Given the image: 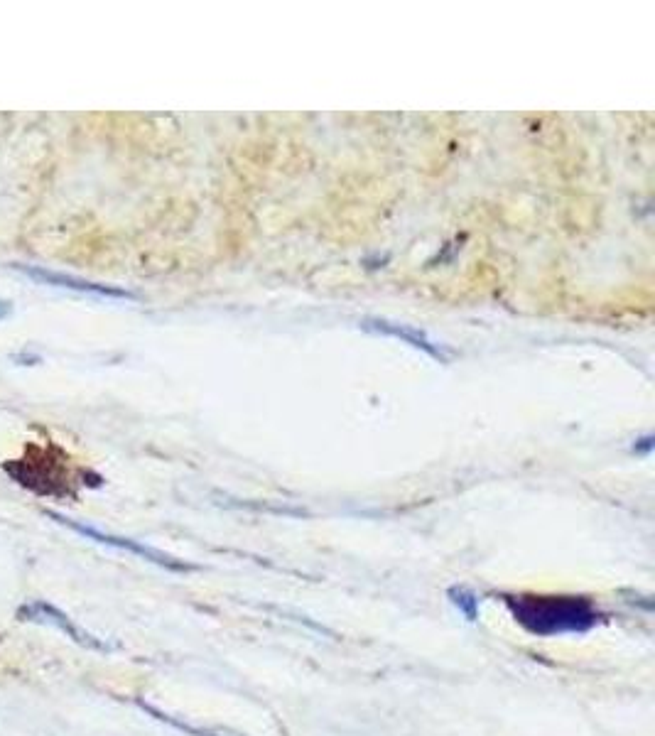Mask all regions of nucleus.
I'll list each match as a JSON object with an SVG mask.
<instances>
[{
	"label": "nucleus",
	"instance_id": "nucleus-5",
	"mask_svg": "<svg viewBox=\"0 0 655 736\" xmlns=\"http://www.w3.org/2000/svg\"><path fill=\"white\" fill-rule=\"evenodd\" d=\"M364 327L366 329H376V332H383V334H393V337L405 339V342H408V344H413V346H418V349L427 351V354H432V356H435V359L447 361V356L442 354L440 349H435V346H432V342L425 337V334L415 332V329L398 327V324H388V322H371V319H368Z\"/></svg>",
	"mask_w": 655,
	"mask_h": 736
},
{
	"label": "nucleus",
	"instance_id": "nucleus-3",
	"mask_svg": "<svg viewBox=\"0 0 655 736\" xmlns=\"http://www.w3.org/2000/svg\"><path fill=\"white\" fill-rule=\"evenodd\" d=\"M47 516H50V518H54V521H57V523H62V526L72 528V530H74V533H81V535H86V538L96 540V543H104V545H111V548H121V550H128V552H133V555H140V557H145V560H150V562H158V565H162V567H170V570H192V567H189V565H184V562H177V560H172V557L162 555V552H158V550H153V548H148V545L133 543V540H128V538H116V535H106V533H101V530H96V528L81 526V523H74V521H69V518H64V516H57V513H47Z\"/></svg>",
	"mask_w": 655,
	"mask_h": 736
},
{
	"label": "nucleus",
	"instance_id": "nucleus-4",
	"mask_svg": "<svg viewBox=\"0 0 655 736\" xmlns=\"http://www.w3.org/2000/svg\"><path fill=\"white\" fill-rule=\"evenodd\" d=\"M15 268H18L23 275H27V278L35 280V283L52 285V288L89 292V295H99V297H118V300H128V297H133L131 292H126V290H116V288H108V285L89 283V280L74 278V275H67V273H57V270H50V268H37V265H15Z\"/></svg>",
	"mask_w": 655,
	"mask_h": 736
},
{
	"label": "nucleus",
	"instance_id": "nucleus-6",
	"mask_svg": "<svg viewBox=\"0 0 655 736\" xmlns=\"http://www.w3.org/2000/svg\"><path fill=\"white\" fill-rule=\"evenodd\" d=\"M449 602L457 606L464 616H467V621L479 619V597H476L472 589L452 587L449 589Z\"/></svg>",
	"mask_w": 655,
	"mask_h": 736
},
{
	"label": "nucleus",
	"instance_id": "nucleus-7",
	"mask_svg": "<svg viewBox=\"0 0 655 736\" xmlns=\"http://www.w3.org/2000/svg\"><path fill=\"white\" fill-rule=\"evenodd\" d=\"M10 312H13V305L8 300H0V319L10 317Z\"/></svg>",
	"mask_w": 655,
	"mask_h": 736
},
{
	"label": "nucleus",
	"instance_id": "nucleus-2",
	"mask_svg": "<svg viewBox=\"0 0 655 736\" xmlns=\"http://www.w3.org/2000/svg\"><path fill=\"white\" fill-rule=\"evenodd\" d=\"M18 619L35 621V624H45V626H54V629L67 633V636L72 638L74 643H79V646H86V648H94V651H106V648H108L99 641V638H94L91 633L79 629V626L74 624V621L69 619L64 611H59L57 606H52V604H45V602L25 604L23 609L18 611Z\"/></svg>",
	"mask_w": 655,
	"mask_h": 736
},
{
	"label": "nucleus",
	"instance_id": "nucleus-1",
	"mask_svg": "<svg viewBox=\"0 0 655 736\" xmlns=\"http://www.w3.org/2000/svg\"><path fill=\"white\" fill-rule=\"evenodd\" d=\"M518 626L533 636L587 633L599 624V609L587 597H557V594H518L506 597Z\"/></svg>",
	"mask_w": 655,
	"mask_h": 736
}]
</instances>
